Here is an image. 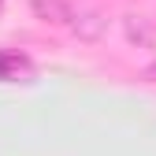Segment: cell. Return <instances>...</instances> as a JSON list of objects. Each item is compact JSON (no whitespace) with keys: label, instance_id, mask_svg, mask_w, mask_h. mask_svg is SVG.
Returning a JSON list of instances; mask_svg holds the SVG:
<instances>
[{"label":"cell","instance_id":"cell-1","mask_svg":"<svg viewBox=\"0 0 156 156\" xmlns=\"http://www.w3.org/2000/svg\"><path fill=\"white\" fill-rule=\"evenodd\" d=\"M37 19H45V23H71L74 26V11L67 0H30Z\"/></svg>","mask_w":156,"mask_h":156},{"label":"cell","instance_id":"cell-2","mask_svg":"<svg viewBox=\"0 0 156 156\" xmlns=\"http://www.w3.org/2000/svg\"><path fill=\"white\" fill-rule=\"evenodd\" d=\"M26 63L23 60H19V56H4V52H0V78H11L15 71H23Z\"/></svg>","mask_w":156,"mask_h":156}]
</instances>
